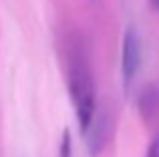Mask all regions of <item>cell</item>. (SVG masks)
I'll return each instance as SVG.
<instances>
[{"mask_svg":"<svg viewBox=\"0 0 159 157\" xmlns=\"http://www.w3.org/2000/svg\"><path fill=\"white\" fill-rule=\"evenodd\" d=\"M69 93L73 99L79 125L85 133L97 111V93H95V78L91 73L87 51L77 40H73V44L69 47Z\"/></svg>","mask_w":159,"mask_h":157,"instance_id":"obj_1","label":"cell"},{"mask_svg":"<svg viewBox=\"0 0 159 157\" xmlns=\"http://www.w3.org/2000/svg\"><path fill=\"white\" fill-rule=\"evenodd\" d=\"M111 129H113V115L107 107H97L93 119H91L89 127L85 129L87 135V149L93 157H97L105 149L109 137H111Z\"/></svg>","mask_w":159,"mask_h":157,"instance_id":"obj_2","label":"cell"},{"mask_svg":"<svg viewBox=\"0 0 159 157\" xmlns=\"http://www.w3.org/2000/svg\"><path fill=\"white\" fill-rule=\"evenodd\" d=\"M141 65V38L139 30L135 26H127L123 32V43H121V75L123 83H129L135 78Z\"/></svg>","mask_w":159,"mask_h":157,"instance_id":"obj_3","label":"cell"},{"mask_svg":"<svg viewBox=\"0 0 159 157\" xmlns=\"http://www.w3.org/2000/svg\"><path fill=\"white\" fill-rule=\"evenodd\" d=\"M137 107L143 119H153L159 113V87L157 85H147L137 97Z\"/></svg>","mask_w":159,"mask_h":157,"instance_id":"obj_4","label":"cell"},{"mask_svg":"<svg viewBox=\"0 0 159 157\" xmlns=\"http://www.w3.org/2000/svg\"><path fill=\"white\" fill-rule=\"evenodd\" d=\"M70 133L65 131L62 133V139H61V151H58V157H70Z\"/></svg>","mask_w":159,"mask_h":157,"instance_id":"obj_5","label":"cell"},{"mask_svg":"<svg viewBox=\"0 0 159 157\" xmlns=\"http://www.w3.org/2000/svg\"><path fill=\"white\" fill-rule=\"evenodd\" d=\"M145 157H159V135L155 139H153L151 143H149V147H147V155Z\"/></svg>","mask_w":159,"mask_h":157,"instance_id":"obj_6","label":"cell"},{"mask_svg":"<svg viewBox=\"0 0 159 157\" xmlns=\"http://www.w3.org/2000/svg\"><path fill=\"white\" fill-rule=\"evenodd\" d=\"M149 2H151V6L155 8V10H159V0H149Z\"/></svg>","mask_w":159,"mask_h":157,"instance_id":"obj_7","label":"cell"}]
</instances>
